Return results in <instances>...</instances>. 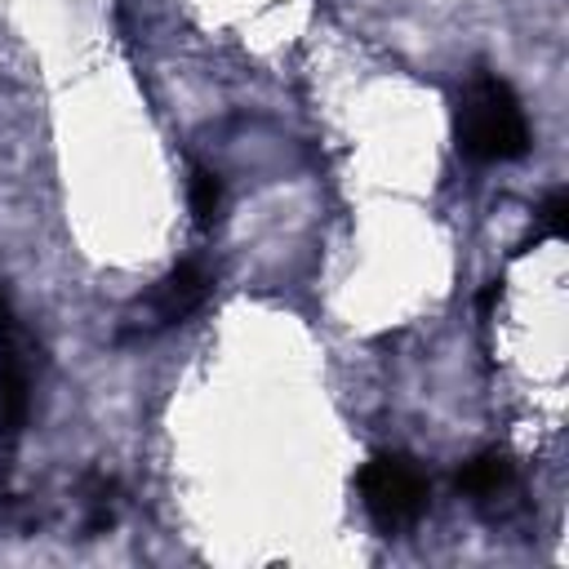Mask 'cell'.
I'll use <instances>...</instances> for the list:
<instances>
[{"label":"cell","mask_w":569,"mask_h":569,"mask_svg":"<svg viewBox=\"0 0 569 569\" xmlns=\"http://www.w3.org/2000/svg\"><path fill=\"white\" fill-rule=\"evenodd\" d=\"M31 413V356L13 325L9 302L0 298V436L13 440Z\"/></svg>","instance_id":"cell-3"},{"label":"cell","mask_w":569,"mask_h":569,"mask_svg":"<svg viewBox=\"0 0 569 569\" xmlns=\"http://www.w3.org/2000/svg\"><path fill=\"white\" fill-rule=\"evenodd\" d=\"M187 200H191V218L200 227H213L218 213H222V178L204 164L191 169V182H187Z\"/></svg>","instance_id":"cell-6"},{"label":"cell","mask_w":569,"mask_h":569,"mask_svg":"<svg viewBox=\"0 0 569 569\" xmlns=\"http://www.w3.org/2000/svg\"><path fill=\"white\" fill-rule=\"evenodd\" d=\"M356 489H360V502H365L369 520L387 533L409 529L431 502V480L409 453H373L360 467Z\"/></svg>","instance_id":"cell-2"},{"label":"cell","mask_w":569,"mask_h":569,"mask_svg":"<svg viewBox=\"0 0 569 569\" xmlns=\"http://www.w3.org/2000/svg\"><path fill=\"white\" fill-rule=\"evenodd\" d=\"M209 298V271L200 262H178L164 280L151 284V293L138 302V329H169L178 320H187L200 302Z\"/></svg>","instance_id":"cell-4"},{"label":"cell","mask_w":569,"mask_h":569,"mask_svg":"<svg viewBox=\"0 0 569 569\" xmlns=\"http://www.w3.org/2000/svg\"><path fill=\"white\" fill-rule=\"evenodd\" d=\"M458 151L476 164H507L529 151V120L516 89L493 71H471L453 102Z\"/></svg>","instance_id":"cell-1"},{"label":"cell","mask_w":569,"mask_h":569,"mask_svg":"<svg viewBox=\"0 0 569 569\" xmlns=\"http://www.w3.org/2000/svg\"><path fill=\"white\" fill-rule=\"evenodd\" d=\"M511 480H516V462H511L507 453H498V449H485V453H476L471 462H462V471H458L453 485H458V493L485 502V498L507 493Z\"/></svg>","instance_id":"cell-5"},{"label":"cell","mask_w":569,"mask_h":569,"mask_svg":"<svg viewBox=\"0 0 569 569\" xmlns=\"http://www.w3.org/2000/svg\"><path fill=\"white\" fill-rule=\"evenodd\" d=\"M542 231L547 236H565L569 231V196L556 191L547 204H542Z\"/></svg>","instance_id":"cell-7"}]
</instances>
